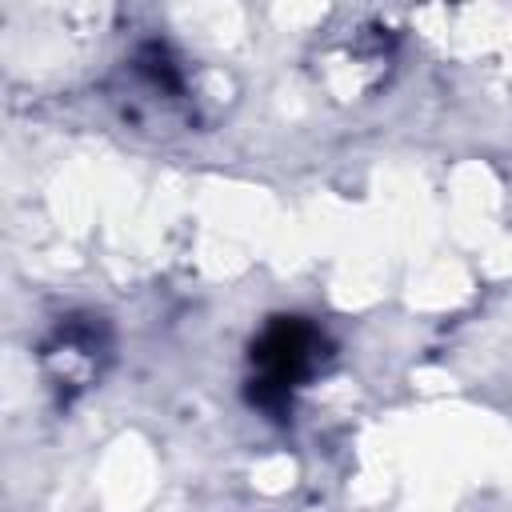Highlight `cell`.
<instances>
[{"mask_svg": "<svg viewBox=\"0 0 512 512\" xmlns=\"http://www.w3.org/2000/svg\"><path fill=\"white\" fill-rule=\"evenodd\" d=\"M304 352H308V332H304L300 324H280V328H272V332L264 336V344H260V360H264V368L272 372V384H284V380L300 368Z\"/></svg>", "mask_w": 512, "mask_h": 512, "instance_id": "1", "label": "cell"}]
</instances>
